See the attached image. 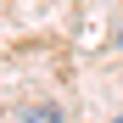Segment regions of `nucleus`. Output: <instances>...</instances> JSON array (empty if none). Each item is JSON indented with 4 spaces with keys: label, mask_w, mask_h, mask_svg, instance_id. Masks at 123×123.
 <instances>
[{
    "label": "nucleus",
    "mask_w": 123,
    "mask_h": 123,
    "mask_svg": "<svg viewBox=\"0 0 123 123\" xmlns=\"http://www.w3.org/2000/svg\"><path fill=\"white\" fill-rule=\"evenodd\" d=\"M112 123H123V117H112Z\"/></svg>",
    "instance_id": "nucleus-3"
},
{
    "label": "nucleus",
    "mask_w": 123,
    "mask_h": 123,
    "mask_svg": "<svg viewBox=\"0 0 123 123\" xmlns=\"http://www.w3.org/2000/svg\"><path fill=\"white\" fill-rule=\"evenodd\" d=\"M23 117H28V123H62V112H56V106H28Z\"/></svg>",
    "instance_id": "nucleus-1"
},
{
    "label": "nucleus",
    "mask_w": 123,
    "mask_h": 123,
    "mask_svg": "<svg viewBox=\"0 0 123 123\" xmlns=\"http://www.w3.org/2000/svg\"><path fill=\"white\" fill-rule=\"evenodd\" d=\"M117 50H123V28H117Z\"/></svg>",
    "instance_id": "nucleus-2"
}]
</instances>
